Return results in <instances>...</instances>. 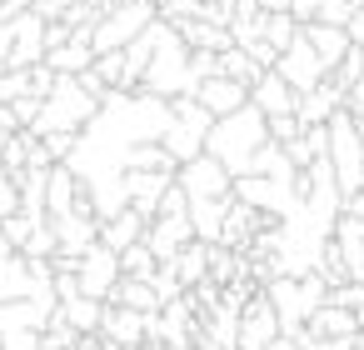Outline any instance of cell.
Instances as JSON below:
<instances>
[{
	"label": "cell",
	"instance_id": "6da1fadb",
	"mask_svg": "<svg viewBox=\"0 0 364 350\" xmlns=\"http://www.w3.org/2000/svg\"><path fill=\"white\" fill-rule=\"evenodd\" d=\"M269 140V115L250 101V105H240V110H230V115H220L215 125H210V155H220L225 165H230V175H250L255 170V150Z\"/></svg>",
	"mask_w": 364,
	"mask_h": 350
},
{
	"label": "cell",
	"instance_id": "7a4b0ae2",
	"mask_svg": "<svg viewBox=\"0 0 364 350\" xmlns=\"http://www.w3.org/2000/svg\"><path fill=\"white\" fill-rule=\"evenodd\" d=\"M95 115H100V101L80 86V76H60V81H55V91L46 96L41 120H36V125H26V130H36V135H50V130H85Z\"/></svg>",
	"mask_w": 364,
	"mask_h": 350
},
{
	"label": "cell",
	"instance_id": "3957f363",
	"mask_svg": "<svg viewBox=\"0 0 364 350\" xmlns=\"http://www.w3.org/2000/svg\"><path fill=\"white\" fill-rule=\"evenodd\" d=\"M329 160H334V175H339L344 195L364 190V120L349 105L329 115Z\"/></svg>",
	"mask_w": 364,
	"mask_h": 350
},
{
	"label": "cell",
	"instance_id": "277c9868",
	"mask_svg": "<svg viewBox=\"0 0 364 350\" xmlns=\"http://www.w3.org/2000/svg\"><path fill=\"white\" fill-rule=\"evenodd\" d=\"M145 91H155V96H165V101L200 91V76H195V66H190V46H185L180 26H175L170 41L155 51V61H150V71H145Z\"/></svg>",
	"mask_w": 364,
	"mask_h": 350
},
{
	"label": "cell",
	"instance_id": "5b68a950",
	"mask_svg": "<svg viewBox=\"0 0 364 350\" xmlns=\"http://www.w3.org/2000/svg\"><path fill=\"white\" fill-rule=\"evenodd\" d=\"M160 21V6L155 0H110L95 21V51H115V46H130L145 26Z\"/></svg>",
	"mask_w": 364,
	"mask_h": 350
},
{
	"label": "cell",
	"instance_id": "8992f818",
	"mask_svg": "<svg viewBox=\"0 0 364 350\" xmlns=\"http://www.w3.org/2000/svg\"><path fill=\"white\" fill-rule=\"evenodd\" d=\"M175 180L190 190V200H225V195H235V175H230V165L220 160V155H195V160H185L180 170H175Z\"/></svg>",
	"mask_w": 364,
	"mask_h": 350
},
{
	"label": "cell",
	"instance_id": "52a82bcc",
	"mask_svg": "<svg viewBox=\"0 0 364 350\" xmlns=\"http://www.w3.org/2000/svg\"><path fill=\"white\" fill-rule=\"evenodd\" d=\"M279 335H284L279 310H274V300H269L264 285H259V295L240 310V350H269Z\"/></svg>",
	"mask_w": 364,
	"mask_h": 350
},
{
	"label": "cell",
	"instance_id": "ba28073f",
	"mask_svg": "<svg viewBox=\"0 0 364 350\" xmlns=\"http://www.w3.org/2000/svg\"><path fill=\"white\" fill-rule=\"evenodd\" d=\"M274 71H279V76H284V81H289V86L299 91V96H304V91H314L319 81H329V66H324V61H319V51L309 46L304 26H299L294 46H289V51L279 56V66H274Z\"/></svg>",
	"mask_w": 364,
	"mask_h": 350
},
{
	"label": "cell",
	"instance_id": "9c48e42d",
	"mask_svg": "<svg viewBox=\"0 0 364 350\" xmlns=\"http://www.w3.org/2000/svg\"><path fill=\"white\" fill-rule=\"evenodd\" d=\"M120 280H125V270H120V250L105 245V240H95V245L85 250V265H80V290L95 295V300H110Z\"/></svg>",
	"mask_w": 364,
	"mask_h": 350
},
{
	"label": "cell",
	"instance_id": "30bf717a",
	"mask_svg": "<svg viewBox=\"0 0 364 350\" xmlns=\"http://www.w3.org/2000/svg\"><path fill=\"white\" fill-rule=\"evenodd\" d=\"M175 185V175L170 170H140V165H125V190H130V205L140 210V215H160V195Z\"/></svg>",
	"mask_w": 364,
	"mask_h": 350
},
{
	"label": "cell",
	"instance_id": "8fae6325",
	"mask_svg": "<svg viewBox=\"0 0 364 350\" xmlns=\"http://www.w3.org/2000/svg\"><path fill=\"white\" fill-rule=\"evenodd\" d=\"M145 240H150V250L170 265V260L195 240V220H190V210H185V215H155L150 230H145Z\"/></svg>",
	"mask_w": 364,
	"mask_h": 350
},
{
	"label": "cell",
	"instance_id": "7c38bea8",
	"mask_svg": "<svg viewBox=\"0 0 364 350\" xmlns=\"http://www.w3.org/2000/svg\"><path fill=\"white\" fill-rule=\"evenodd\" d=\"M100 335H105L110 345H125V350H135V345L150 335V315H145V310H130V305H110V300H105Z\"/></svg>",
	"mask_w": 364,
	"mask_h": 350
},
{
	"label": "cell",
	"instance_id": "4fadbf2b",
	"mask_svg": "<svg viewBox=\"0 0 364 350\" xmlns=\"http://www.w3.org/2000/svg\"><path fill=\"white\" fill-rule=\"evenodd\" d=\"M195 96H200L215 115H230V110L250 105V86H245V81H235V76H205Z\"/></svg>",
	"mask_w": 364,
	"mask_h": 350
},
{
	"label": "cell",
	"instance_id": "5bb4252c",
	"mask_svg": "<svg viewBox=\"0 0 364 350\" xmlns=\"http://www.w3.org/2000/svg\"><path fill=\"white\" fill-rule=\"evenodd\" d=\"M250 101L264 110V115H284V110H299V91L279 76V71H264L259 81H255V91H250Z\"/></svg>",
	"mask_w": 364,
	"mask_h": 350
},
{
	"label": "cell",
	"instance_id": "9a60e30c",
	"mask_svg": "<svg viewBox=\"0 0 364 350\" xmlns=\"http://www.w3.org/2000/svg\"><path fill=\"white\" fill-rule=\"evenodd\" d=\"M334 110H344V86H339L334 76L299 96V120H304V125H329Z\"/></svg>",
	"mask_w": 364,
	"mask_h": 350
},
{
	"label": "cell",
	"instance_id": "2e32d148",
	"mask_svg": "<svg viewBox=\"0 0 364 350\" xmlns=\"http://www.w3.org/2000/svg\"><path fill=\"white\" fill-rule=\"evenodd\" d=\"M304 36H309V46L319 51V61L334 71L344 56H349V46H354V36H349V26H329V21H304Z\"/></svg>",
	"mask_w": 364,
	"mask_h": 350
},
{
	"label": "cell",
	"instance_id": "e0dca14e",
	"mask_svg": "<svg viewBox=\"0 0 364 350\" xmlns=\"http://www.w3.org/2000/svg\"><path fill=\"white\" fill-rule=\"evenodd\" d=\"M145 230H150V215H140L135 205H125V210H115V215H105V220H100V240H105V245H115V250H125V245L145 240Z\"/></svg>",
	"mask_w": 364,
	"mask_h": 350
},
{
	"label": "cell",
	"instance_id": "ac0fdd59",
	"mask_svg": "<svg viewBox=\"0 0 364 350\" xmlns=\"http://www.w3.org/2000/svg\"><path fill=\"white\" fill-rule=\"evenodd\" d=\"M364 325H359V310H349V305H334V300H324L314 315H309V325H304V335H359Z\"/></svg>",
	"mask_w": 364,
	"mask_h": 350
},
{
	"label": "cell",
	"instance_id": "d6986e66",
	"mask_svg": "<svg viewBox=\"0 0 364 350\" xmlns=\"http://www.w3.org/2000/svg\"><path fill=\"white\" fill-rule=\"evenodd\" d=\"M110 305H130V310H145V315H160L165 310V295L155 290V280H140V275H125L110 295Z\"/></svg>",
	"mask_w": 364,
	"mask_h": 350
},
{
	"label": "cell",
	"instance_id": "ffe728a7",
	"mask_svg": "<svg viewBox=\"0 0 364 350\" xmlns=\"http://www.w3.org/2000/svg\"><path fill=\"white\" fill-rule=\"evenodd\" d=\"M210 260H215V240H200V235H195V240H190L170 265L180 270V280H185V290H190V285L210 280Z\"/></svg>",
	"mask_w": 364,
	"mask_h": 350
},
{
	"label": "cell",
	"instance_id": "44dd1931",
	"mask_svg": "<svg viewBox=\"0 0 364 350\" xmlns=\"http://www.w3.org/2000/svg\"><path fill=\"white\" fill-rule=\"evenodd\" d=\"M180 36L190 51H230L235 46V26H215V21H180Z\"/></svg>",
	"mask_w": 364,
	"mask_h": 350
},
{
	"label": "cell",
	"instance_id": "7402d4cb",
	"mask_svg": "<svg viewBox=\"0 0 364 350\" xmlns=\"http://www.w3.org/2000/svg\"><path fill=\"white\" fill-rule=\"evenodd\" d=\"M225 210H230V195L225 200H190V220H195V235L200 240H215L225 235Z\"/></svg>",
	"mask_w": 364,
	"mask_h": 350
},
{
	"label": "cell",
	"instance_id": "603a6c76",
	"mask_svg": "<svg viewBox=\"0 0 364 350\" xmlns=\"http://www.w3.org/2000/svg\"><path fill=\"white\" fill-rule=\"evenodd\" d=\"M60 310L80 335H95L100 320H105V300H95V295H70V300H60Z\"/></svg>",
	"mask_w": 364,
	"mask_h": 350
},
{
	"label": "cell",
	"instance_id": "cb8c5ba5",
	"mask_svg": "<svg viewBox=\"0 0 364 350\" xmlns=\"http://www.w3.org/2000/svg\"><path fill=\"white\" fill-rule=\"evenodd\" d=\"M165 260L150 250V240H135V245H125L120 250V270L125 275H140V280H155V270H160Z\"/></svg>",
	"mask_w": 364,
	"mask_h": 350
},
{
	"label": "cell",
	"instance_id": "d4e9b609",
	"mask_svg": "<svg viewBox=\"0 0 364 350\" xmlns=\"http://www.w3.org/2000/svg\"><path fill=\"white\" fill-rule=\"evenodd\" d=\"M0 350H46V325H11V330H0Z\"/></svg>",
	"mask_w": 364,
	"mask_h": 350
},
{
	"label": "cell",
	"instance_id": "484cf974",
	"mask_svg": "<svg viewBox=\"0 0 364 350\" xmlns=\"http://www.w3.org/2000/svg\"><path fill=\"white\" fill-rule=\"evenodd\" d=\"M36 86H31V71H21V66H11L6 76H0V101H6V105H16L21 96H31Z\"/></svg>",
	"mask_w": 364,
	"mask_h": 350
},
{
	"label": "cell",
	"instance_id": "4316f807",
	"mask_svg": "<svg viewBox=\"0 0 364 350\" xmlns=\"http://www.w3.org/2000/svg\"><path fill=\"white\" fill-rule=\"evenodd\" d=\"M329 76H334V81H339V86H344V91H349V86H354V81H359V76H364V46H359V41H354V46H349V56H344V61H339V66H334V71H329Z\"/></svg>",
	"mask_w": 364,
	"mask_h": 350
},
{
	"label": "cell",
	"instance_id": "83f0119b",
	"mask_svg": "<svg viewBox=\"0 0 364 350\" xmlns=\"http://www.w3.org/2000/svg\"><path fill=\"white\" fill-rule=\"evenodd\" d=\"M41 225H46V220H36V215H26V210H16V215H6V220H0V230H6L16 245H26V240H31Z\"/></svg>",
	"mask_w": 364,
	"mask_h": 350
},
{
	"label": "cell",
	"instance_id": "f1b7e54d",
	"mask_svg": "<svg viewBox=\"0 0 364 350\" xmlns=\"http://www.w3.org/2000/svg\"><path fill=\"white\" fill-rule=\"evenodd\" d=\"M255 41H264V11L235 16V46H255Z\"/></svg>",
	"mask_w": 364,
	"mask_h": 350
},
{
	"label": "cell",
	"instance_id": "f546056e",
	"mask_svg": "<svg viewBox=\"0 0 364 350\" xmlns=\"http://www.w3.org/2000/svg\"><path fill=\"white\" fill-rule=\"evenodd\" d=\"M294 135H304V120H299V110H284V115H269V140H279V145H289Z\"/></svg>",
	"mask_w": 364,
	"mask_h": 350
},
{
	"label": "cell",
	"instance_id": "4dcf8cb0",
	"mask_svg": "<svg viewBox=\"0 0 364 350\" xmlns=\"http://www.w3.org/2000/svg\"><path fill=\"white\" fill-rule=\"evenodd\" d=\"M359 11V0H319V16L314 21H329V26H349Z\"/></svg>",
	"mask_w": 364,
	"mask_h": 350
},
{
	"label": "cell",
	"instance_id": "1f68e13d",
	"mask_svg": "<svg viewBox=\"0 0 364 350\" xmlns=\"http://www.w3.org/2000/svg\"><path fill=\"white\" fill-rule=\"evenodd\" d=\"M0 160H6L11 170H26V165H31V140H26V130H16V135H11V145L0 150Z\"/></svg>",
	"mask_w": 364,
	"mask_h": 350
},
{
	"label": "cell",
	"instance_id": "d6a6232c",
	"mask_svg": "<svg viewBox=\"0 0 364 350\" xmlns=\"http://www.w3.org/2000/svg\"><path fill=\"white\" fill-rule=\"evenodd\" d=\"M46 145H50V155L55 160H70L75 155V145H80V130H50V135H41Z\"/></svg>",
	"mask_w": 364,
	"mask_h": 350
},
{
	"label": "cell",
	"instance_id": "836d02e7",
	"mask_svg": "<svg viewBox=\"0 0 364 350\" xmlns=\"http://www.w3.org/2000/svg\"><path fill=\"white\" fill-rule=\"evenodd\" d=\"M185 210H190V190L175 180V185L160 195V215H185Z\"/></svg>",
	"mask_w": 364,
	"mask_h": 350
},
{
	"label": "cell",
	"instance_id": "e575fe53",
	"mask_svg": "<svg viewBox=\"0 0 364 350\" xmlns=\"http://www.w3.org/2000/svg\"><path fill=\"white\" fill-rule=\"evenodd\" d=\"M11 56H16V21L0 16V76L11 71Z\"/></svg>",
	"mask_w": 364,
	"mask_h": 350
},
{
	"label": "cell",
	"instance_id": "d590c367",
	"mask_svg": "<svg viewBox=\"0 0 364 350\" xmlns=\"http://www.w3.org/2000/svg\"><path fill=\"white\" fill-rule=\"evenodd\" d=\"M16 210H21V185H16V175H0V220Z\"/></svg>",
	"mask_w": 364,
	"mask_h": 350
},
{
	"label": "cell",
	"instance_id": "8d00e7d4",
	"mask_svg": "<svg viewBox=\"0 0 364 350\" xmlns=\"http://www.w3.org/2000/svg\"><path fill=\"white\" fill-rule=\"evenodd\" d=\"M41 110H46V96H36V91L16 101V115H21V125H36V120H41Z\"/></svg>",
	"mask_w": 364,
	"mask_h": 350
},
{
	"label": "cell",
	"instance_id": "74e56055",
	"mask_svg": "<svg viewBox=\"0 0 364 350\" xmlns=\"http://www.w3.org/2000/svg\"><path fill=\"white\" fill-rule=\"evenodd\" d=\"M55 295H60V300H70V295H85V290H80V275H55Z\"/></svg>",
	"mask_w": 364,
	"mask_h": 350
},
{
	"label": "cell",
	"instance_id": "f35d334b",
	"mask_svg": "<svg viewBox=\"0 0 364 350\" xmlns=\"http://www.w3.org/2000/svg\"><path fill=\"white\" fill-rule=\"evenodd\" d=\"M344 105H349L354 115H364V76H359V81H354V86L344 91Z\"/></svg>",
	"mask_w": 364,
	"mask_h": 350
},
{
	"label": "cell",
	"instance_id": "ab89813d",
	"mask_svg": "<svg viewBox=\"0 0 364 350\" xmlns=\"http://www.w3.org/2000/svg\"><path fill=\"white\" fill-rule=\"evenodd\" d=\"M16 255H21V245H16V240H11L6 230H0V270H6V265H11Z\"/></svg>",
	"mask_w": 364,
	"mask_h": 350
},
{
	"label": "cell",
	"instance_id": "60d3db41",
	"mask_svg": "<svg viewBox=\"0 0 364 350\" xmlns=\"http://www.w3.org/2000/svg\"><path fill=\"white\" fill-rule=\"evenodd\" d=\"M344 210H349V215H359V220H364V190H354V195H344Z\"/></svg>",
	"mask_w": 364,
	"mask_h": 350
},
{
	"label": "cell",
	"instance_id": "b9f144b4",
	"mask_svg": "<svg viewBox=\"0 0 364 350\" xmlns=\"http://www.w3.org/2000/svg\"><path fill=\"white\" fill-rule=\"evenodd\" d=\"M36 0H6V6H0V16H21V11H31Z\"/></svg>",
	"mask_w": 364,
	"mask_h": 350
},
{
	"label": "cell",
	"instance_id": "7bdbcfd3",
	"mask_svg": "<svg viewBox=\"0 0 364 350\" xmlns=\"http://www.w3.org/2000/svg\"><path fill=\"white\" fill-rule=\"evenodd\" d=\"M11 135H16V130H6V125H0V150H6V145H11Z\"/></svg>",
	"mask_w": 364,
	"mask_h": 350
},
{
	"label": "cell",
	"instance_id": "ee69618b",
	"mask_svg": "<svg viewBox=\"0 0 364 350\" xmlns=\"http://www.w3.org/2000/svg\"><path fill=\"white\" fill-rule=\"evenodd\" d=\"M0 6H6V0H0Z\"/></svg>",
	"mask_w": 364,
	"mask_h": 350
}]
</instances>
